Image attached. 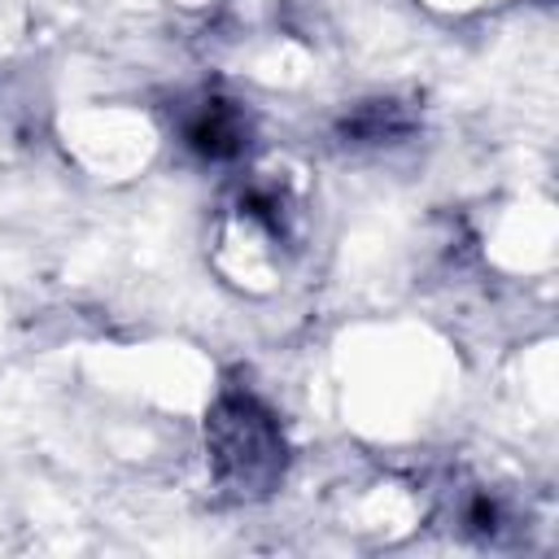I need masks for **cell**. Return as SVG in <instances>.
Instances as JSON below:
<instances>
[{
  "label": "cell",
  "mask_w": 559,
  "mask_h": 559,
  "mask_svg": "<svg viewBox=\"0 0 559 559\" xmlns=\"http://www.w3.org/2000/svg\"><path fill=\"white\" fill-rule=\"evenodd\" d=\"M192 144L210 157H227L240 148V118L223 105H210L197 122H192Z\"/></svg>",
  "instance_id": "7a4b0ae2"
},
{
  "label": "cell",
  "mask_w": 559,
  "mask_h": 559,
  "mask_svg": "<svg viewBox=\"0 0 559 559\" xmlns=\"http://www.w3.org/2000/svg\"><path fill=\"white\" fill-rule=\"evenodd\" d=\"M214 459L236 485H262L280 463V437L262 411L236 397L214 415Z\"/></svg>",
  "instance_id": "6da1fadb"
}]
</instances>
